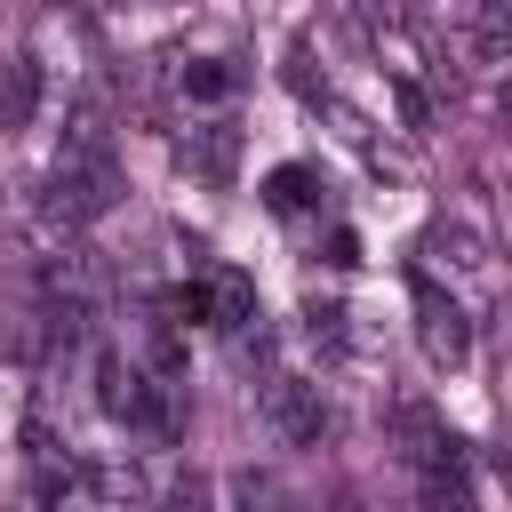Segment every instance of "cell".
I'll use <instances>...</instances> for the list:
<instances>
[{"label":"cell","mask_w":512,"mask_h":512,"mask_svg":"<svg viewBox=\"0 0 512 512\" xmlns=\"http://www.w3.org/2000/svg\"><path fill=\"white\" fill-rule=\"evenodd\" d=\"M264 424L288 448H312V440H328V392L312 376H264Z\"/></svg>","instance_id":"6da1fadb"},{"label":"cell","mask_w":512,"mask_h":512,"mask_svg":"<svg viewBox=\"0 0 512 512\" xmlns=\"http://www.w3.org/2000/svg\"><path fill=\"white\" fill-rule=\"evenodd\" d=\"M416 320H424V352H432L440 368H464V360H472V320H464V304L440 296L432 280H416Z\"/></svg>","instance_id":"7a4b0ae2"},{"label":"cell","mask_w":512,"mask_h":512,"mask_svg":"<svg viewBox=\"0 0 512 512\" xmlns=\"http://www.w3.org/2000/svg\"><path fill=\"white\" fill-rule=\"evenodd\" d=\"M176 160H184L200 184H232V160H240V128H232V120H200V128L176 144Z\"/></svg>","instance_id":"3957f363"},{"label":"cell","mask_w":512,"mask_h":512,"mask_svg":"<svg viewBox=\"0 0 512 512\" xmlns=\"http://www.w3.org/2000/svg\"><path fill=\"white\" fill-rule=\"evenodd\" d=\"M224 496H232V512H312L280 472H256V464H240V472L224 480Z\"/></svg>","instance_id":"277c9868"},{"label":"cell","mask_w":512,"mask_h":512,"mask_svg":"<svg viewBox=\"0 0 512 512\" xmlns=\"http://www.w3.org/2000/svg\"><path fill=\"white\" fill-rule=\"evenodd\" d=\"M184 312H192V320L216 312V328H248V320H256V288H248L240 272H216L208 296H184Z\"/></svg>","instance_id":"5b68a950"},{"label":"cell","mask_w":512,"mask_h":512,"mask_svg":"<svg viewBox=\"0 0 512 512\" xmlns=\"http://www.w3.org/2000/svg\"><path fill=\"white\" fill-rule=\"evenodd\" d=\"M504 48H512V0H472V56H480V72H496Z\"/></svg>","instance_id":"8992f818"},{"label":"cell","mask_w":512,"mask_h":512,"mask_svg":"<svg viewBox=\"0 0 512 512\" xmlns=\"http://www.w3.org/2000/svg\"><path fill=\"white\" fill-rule=\"evenodd\" d=\"M24 448H32V480H40V496L56 504V496L72 488V456L56 448V432H48V424H32V432H24Z\"/></svg>","instance_id":"52a82bcc"},{"label":"cell","mask_w":512,"mask_h":512,"mask_svg":"<svg viewBox=\"0 0 512 512\" xmlns=\"http://www.w3.org/2000/svg\"><path fill=\"white\" fill-rule=\"evenodd\" d=\"M416 496H424V512H472L464 464H432V472H416Z\"/></svg>","instance_id":"ba28073f"},{"label":"cell","mask_w":512,"mask_h":512,"mask_svg":"<svg viewBox=\"0 0 512 512\" xmlns=\"http://www.w3.org/2000/svg\"><path fill=\"white\" fill-rule=\"evenodd\" d=\"M32 112H40V64H32V56H16V64H8V96H0V120H8V128H24Z\"/></svg>","instance_id":"9c48e42d"},{"label":"cell","mask_w":512,"mask_h":512,"mask_svg":"<svg viewBox=\"0 0 512 512\" xmlns=\"http://www.w3.org/2000/svg\"><path fill=\"white\" fill-rule=\"evenodd\" d=\"M424 248H432V256H440L448 272H480V264H488V256H480V240H472L464 224H440V232H432Z\"/></svg>","instance_id":"30bf717a"},{"label":"cell","mask_w":512,"mask_h":512,"mask_svg":"<svg viewBox=\"0 0 512 512\" xmlns=\"http://www.w3.org/2000/svg\"><path fill=\"white\" fill-rule=\"evenodd\" d=\"M184 96H200V104H216V96H232V72H224L216 56H200V64H184Z\"/></svg>","instance_id":"8fae6325"},{"label":"cell","mask_w":512,"mask_h":512,"mask_svg":"<svg viewBox=\"0 0 512 512\" xmlns=\"http://www.w3.org/2000/svg\"><path fill=\"white\" fill-rule=\"evenodd\" d=\"M304 200H312V176L304 168H280L272 176V208H304Z\"/></svg>","instance_id":"7c38bea8"}]
</instances>
